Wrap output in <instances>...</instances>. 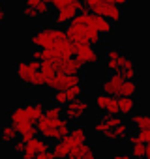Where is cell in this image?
Returning <instances> with one entry per match:
<instances>
[{
  "label": "cell",
  "mask_w": 150,
  "mask_h": 159,
  "mask_svg": "<svg viewBox=\"0 0 150 159\" xmlns=\"http://www.w3.org/2000/svg\"><path fill=\"white\" fill-rule=\"evenodd\" d=\"M66 26H68V30H64V32H66V38H68L71 43H90V45H98V43H101V39H103V36H101L98 30H94L92 26H88V25L77 21L75 17H73V21H71L69 25H66Z\"/></svg>",
  "instance_id": "1"
},
{
  "label": "cell",
  "mask_w": 150,
  "mask_h": 159,
  "mask_svg": "<svg viewBox=\"0 0 150 159\" xmlns=\"http://www.w3.org/2000/svg\"><path fill=\"white\" fill-rule=\"evenodd\" d=\"M62 39H66V32L60 26H47V28H40L32 36V45L40 49H51L54 43Z\"/></svg>",
  "instance_id": "2"
},
{
  "label": "cell",
  "mask_w": 150,
  "mask_h": 159,
  "mask_svg": "<svg viewBox=\"0 0 150 159\" xmlns=\"http://www.w3.org/2000/svg\"><path fill=\"white\" fill-rule=\"evenodd\" d=\"M83 84V77L79 73H75V75H62V73H54V77L51 79V81L45 84L47 88L58 92V90H68L71 86H79Z\"/></svg>",
  "instance_id": "3"
},
{
  "label": "cell",
  "mask_w": 150,
  "mask_h": 159,
  "mask_svg": "<svg viewBox=\"0 0 150 159\" xmlns=\"http://www.w3.org/2000/svg\"><path fill=\"white\" fill-rule=\"evenodd\" d=\"M88 109H90L88 101L83 99V98H79V99H73V101L66 103V105L62 107V114H64L66 120H69V122H79V120L88 112Z\"/></svg>",
  "instance_id": "4"
},
{
  "label": "cell",
  "mask_w": 150,
  "mask_h": 159,
  "mask_svg": "<svg viewBox=\"0 0 150 159\" xmlns=\"http://www.w3.org/2000/svg\"><path fill=\"white\" fill-rule=\"evenodd\" d=\"M90 13H94V15H101L103 19H107V21L113 23V25H118V23L124 19V11H122V8H118V6H115V4H107V2H100L96 8L90 10Z\"/></svg>",
  "instance_id": "5"
},
{
  "label": "cell",
  "mask_w": 150,
  "mask_h": 159,
  "mask_svg": "<svg viewBox=\"0 0 150 159\" xmlns=\"http://www.w3.org/2000/svg\"><path fill=\"white\" fill-rule=\"evenodd\" d=\"M83 4V0H71V2L60 10H56V15H54V26H66L73 21V17L79 13V8Z\"/></svg>",
  "instance_id": "6"
},
{
  "label": "cell",
  "mask_w": 150,
  "mask_h": 159,
  "mask_svg": "<svg viewBox=\"0 0 150 159\" xmlns=\"http://www.w3.org/2000/svg\"><path fill=\"white\" fill-rule=\"evenodd\" d=\"M36 71H40V60L17 62V66H15V75L19 77V81H21V83H25L26 86H30L32 77L36 75Z\"/></svg>",
  "instance_id": "7"
},
{
  "label": "cell",
  "mask_w": 150,
  "mask_h": 159,
  "mask_svg": "<svg viewBox=\"0 0 150 159\" xmlns=\"http://www.w3.org/2000/svg\"><path fill=\"white\" fill-rule=\"evenodd\" d=\"M54 66V71L56 73H62V75H75V73H81V69L85 67V64L79 60V58H60L56 62H53Z\"/></svg>",
  "instance_id": "8"
},
{
  "label": "cell",
  "mask_w": 150,
  "mask_h": 159,
  "mask_svg": "<svg viewBox=\"0 0 150 159\" xmlns=\"http://www.w3.org/2000/svg\"><path fill=\"white\" fill-rule=\"evenodd\" d=\"M75 58H79L85 66L87 64H98L101 60L100 52L90 43H75Z\"/></svg>",
  "instance_id": "9"
},
{
  "label": "cell",
  "mask_w": 150,
  "mask_h": 159,
  "mask_svg": "<svg viewBox=\"0 0 150 159\" xmlns=\"http://www.w3.org/2000/svg\"><path fill=\"white\" fill-rule=\"evenodd\" d=\"M94 107L100 111V112H105V114H113L116 116L118 114V103H116V98H111L107 94H96L94 98Z\"/></svg>",
  "instance_id": "10"
},
{
  "label": "cell",
  "mask_w": 150,
  "mask_h": 159,
  "mask_svg": "<svg viewBox=\"0 0 150 159\" xmlns=\"http://www.w3.org/2000/svg\"><path fill=\"white\" fill-rule=\"evenodd\" d=\"M124 83V79L116 73H111L103 79V83H101V94H107L111 98H118V92H120V86Z\"/></svg>",
  "instance_id": "11"
},
{
  "label": "cell",
  "mask_w": 150,
  "mask_h": 159,
  "mask_svg": "<svg viewBox=\"0 0 150 159\" xmlns=\"http://www.w3.org/2000/svg\"><path fill=\"white\" fill-rule=\"evenodd\" d=\"M116 75H120L124 81H137V77H139V67H137L135 60H133L131 56H126V58L120 62Z\"/></svg>",
  "instance_id": "12"
},
{
  "label": "cell",
  "mask_w": 150,
  "mask_h": 159,
  "mask_svg": "<svg viewBox=\"0 0 150 159\" xmlns=\"http://www.w3.org/2000/svg\"><path fill=\"white\" fill-rule=\"evenodd\" d=\"M47 150H49L47 140H45V139H40V137H34V139H30V140L26 142L25 152H23L21 155H23V159H34L38 153L47 152Z\"/></svg>",
  "instance_id": "13"
},
{
  "label": "cell",
  "mask_w": 150,
  "mask_h": 159,
  "mask_svg": "<svg viewBox=\"0 0 150 159\" xmlns=\"http://www.w3.org/2000/svg\"><path fill=\"white\" fill-rule=\"evenodd\" d=\"M131 133V127H129V124L128 122H120L116 127H113V129H107L101 137L105 139V140H109V142H122V140H126V137Z\"/></svg>",
  "instance_id": "14"
},
{
  "label": "cell",
  "mask_w": 150,
  "mask_h": 159,
  "mask_svg": "<svg viewBox=\"0 0 150 159\" xmlns=\"http://www.w3.org/2000/svg\"><path fill=\"white\" fill-rule=\"evenodd\" d=\"M66 159H96V152L88 142H83V144L73 146Z\"/></svg>",
  "instance_id": "15"
},
{
  "label": "cell",
  "mask_w": 150,
  "mask_h": 159,
  "mask_svg": "<svg viewBox=\"0 0 150 159\" xmlns=\"http://www.w3.org/2000/svg\"><path fill=\"white\" fill-rule=\"evenodd\" d=\"M25 107V112H26V116H28V122H36L38 118H41L43 116V103L41 101H28V103H25L23 105Z\"/></svg>",
  "instance_id": "16"
},
{
  "label": "cell",
  "mask_w": 150,
  "mask_h": 159,
  "mask_svg": "<svg viewBox=\"0 0 150 159\" xmlns=\"http://www.w3.org/2000/svg\"><path fill=\"white\" fill-rule=\"evenodd\" d=\"M116 103H118V114H122V116H131L137 107L135 98H126V96L116 98Z\"/></svg>",
  "instance_id": "17"
},
{
  "label": "cell",
  "mask_w": 150,
  "mask_h": 159,
  "mask_svg": "<svg viewBox=\"0 0 150 159\" xmlns=\"http://www.w3.org/2000/svg\"><path fill=\"white\" fill-rule=\"evenodd\" d=\"M87 135H88L87 127H83V125H75V127L69 129V133L66 135V139H68L73 146H77V144L87 142Z\"/></svg>",
  "instance_id": "18"
},
{
  "label": "cell",
  "mask_w": 150,
  "mask_h": 159,
  "mask_svg": "<svg viewBox=\"0 0 150 159\" xmlns=\"http://www.w3.org/2000/svg\"><path fill=\"white\" fill-rule=\"evenodd\" d=\"M71 148H73V146H71V142L64 137L62 140H56V142H54V146H53V152H51V153H53V157H54V159H66Z\"/></svg>",
  "instance_id": "19"
},
{
  "label": "cell",
  "mask_w": 150,
  "mask_h": 159,
  "mask_svg": "<svg viewBox=\"0 0 150 159\" xmlns=\"http://www.w3.org/2000/svg\"><path fill=\"white\" fill-rule=\"evenodd\" d=\"M8 120H10V124H12L13 127H17V125H21V124L28 122V116H26V112H25V107H23V105H21V107H15V109L8 114Z\"/></svg>",
  "instance_id": "20"
},
{
  "label": "cell",
  "mask_w": 150,
  "mask_h": 159,
  "mask_svg": "<svg viewBox=\"0 0 150 159\" xmlns=\"http://www.w3.org/2000/svg\"><path fill=\"white\" fill-rule=\"evenodd\" d=\"M17 137H19V133L15 131V127H13L12 124H6V125L0 127V142L10 144V142L17 140Z\"/></svg>",
  "instance_id": "21"
},
{
  "label": "cell",
  "mask_w": 150,
  "mask_h": 159,
  "mask_svg": "<svg viewBox=\"0 0 150 159\" xmlns=\"http://www.w3.org/2000/svg\"><path fill=\"white\" fill-rule=\"evenodd\" d=\"M137 94H139V83H137V81H124V83H122V86H120L118 98H120V96L135 98Z\"/></svg>",
  "instance_id": "22"
},
{
  "label": "cell",
  "mask_w": 150,
  "mask_h": 159,
  "mask_svg": "<svg viewBox=\"0 0 150 159\" xmlns=\"http://www.w3.org/2000/svg\"><path fill=\"white\" fill-rule=\"evenodd\" d=\"M131 157H141V159H148L150 157V146L146 142H133L131 144Z\"/></svg>",
  "instance_id": "23"
},
{
  "label": "cell",
  "mask_w": 150,
  "mask_h": 159,
  "mask_svg": "<svg viewBox=\"0 0 150 159\" xmlns=\"http://www.w3.org/2000/svg\"><path fill=\"white\" fill-rule=\"evenodd\" d=\"M40 73H41V77H43V81H45V84L51 81V79L54 77V66H53V62H40Z\"/></svg>",
  "instance_id": "24"
},
{
  "label": "cell",
  "mask_w": 150,
  "mask_h": 159,
  "mask_svg": "<svg viewBox=\"0 0 150 159\" xmlns=\"http://www.w3.org/2000/svg\"><path fill=\"white\" fill-rule=\"evenodd\" d=\"M126 56H128V54H124V52H122V49H118V47H109V49L105 51V58H107V60L116 62L118 66H120V62H122Z\"/></svg>",
  "instance_id": "25"
},
{
  "label": "cell",
  "mask_w": 150,
  "mask_h": 159,
  "mask_svg": "<svg viewBox=\"0 0 150 159\" xmlns=\"http://www.w3.org/2000/svg\"><path fill=\"white\" fill-rule=\"evenodd\" d=\"M131 122L137 129H150V116L148 114H133Z\"/></svg>",
  "instance_id": "26"
},
{
  "label": "cell",
  "mask_w": 150,
  "mask_h": 159,
  "mask_svg": "<svg viewBox=\"0 0 150 159\" xmlns=\"http://www.w3.org/2000/svg\"><path fill=\"white\" fill-rule=\"evenodd\" d=\"M64 94H66V99H68V103H69V101H73V99H79V98H83V94H85V88H83V84H79V86H71V88L64 90Z\"/></svg>",
  "instance_id": "27"
},
{
  "label": "cell",
  "mask_w": 150,
  "mask_h": 159,
  "mask_svg": "<svg viewBox=\"0 0 150 159\" xmlns=\"http://www.w3.org/2000/svg\"><path fill=\"white\" fill-rule=\"evenodd\" d=\"M43 116L49 118V120H58V118H62V107L53 103L47 109H43Z\"/></svg>",
  "instance_id": "28"
},
{
  "label": "cell",
  "mask_w": 150,
  "mask_h": 159,
  "mask_svg": "<svg viewBox=\"0 0 150 159\" xmlns=\"http://www.w3.org/2000/svg\"><path fill=\"white\" fill-rule=\"evenodd\" d=\"M103 120V124L109 127V129H113V127H116L120 122H122V118H120V114H116V116H113V114H107L105 118H101Z\"/></svg>",
  "instance_id": "29"
},
{
  "label": "cell",
  "mask_w": 150,
  "mask_h": 159,
  "mask_svg": "<svg viewBox=\"0 0 150 159\" xmlns=\"http://www.w3.org/2000/svg\"><path fill=\"white\" fill-rule=\"evenodd\" d=\"M36 11H38L40 17H49V15H51V6L45 2V0H41V2L36 6Z\"/></svg>",
  "instance_id": "30"
},
{
  "label": "cell",
  "mask_w": 150,
  "mask_h": 159,
  "mask_svg": "<svg viewBox=\"0 0 150 159\" xmlns=\"http://www.w3.org/2000/svg\"><path fill=\"white\" fill-rule=\"evenodd\" d=\"M53 103H54V105H60V107L68 103V99H66V94H64V90L53 92Z\"/></svg>",
  "instance_id": "31"
},
{
  "label": "cell",
  "mask_w": 150,
  "mask_h": 159,
  "mask_svg": "<svg viewBox=\"0 0 150 159\" xmlns=\"http://www.w3.org/2000/svg\"><path fill=\"white\" fill-rule=\"evenodd\" d=\"M45 2L51 6V10H60V8H64V6H68L71 0H45Z\"/></svg>",
  "instance_id": "32"
},
{
  "label": "cell",
  "mask_w": 150,
  "mask_h": 159,
  "mask_svg": "<svg viewBox=\"0 0 150 159\" xmlns=\"http://www.w3.org/2000/svg\"><path fill=\"white\" fill-rule=\"evenodd\" d=\"M23 15H25L26 19H38V17H40V15H38V11H36V8H28V6H25Z\"/></svg>",
  "instance_id": "33"
},
{
  "label": "cell",
  "mask_w": 150,
  "mask_h": 159,
  "mask_svg": "<svg viewBox=\"0 0 150 159\" xmlns=\"http://www.w3.org/2000/svg\"><path fill=\"white\" fill-rule=\"evenodd\" d=\"M107 129H109V127L103 124V120H100V122H96V124H94V133H96V135H100V137H101Z\"/></svg>",
  "instance_id": "34"
},
{
  "label": "cell",
  "mask_w": 150,
  "mask_h": 159,
  "mask_svg": "<svg viewBox=\"0 0 150 159\" xmlns=\"http://www.w3.org/2000/svg\"><path fill=\"white\" fill-rule=\"evenodd\" d=\"M13 142H15V144H13V150H15L17 153H23V152H25L26 142H25V140H21V139H19V140H13Z\"/></svg>",
  "instance_id": "35"
},
{
  "label": "cell",
  "mask_w": 150,
  "mask_h": 159,
  "mask_svg": "<svg viewBox=\"0 0 150 159\" xmlns=\"http://www.w3.org/2000/svg\"><path fill=\"white\" fill-rule=\"evenodd\" d=\"M34 159H54V157H53V153L47 150V152H41V153H38Z\"/></svg>",
  "instance_id": "36"
},
{
  "label": "cell",
  "mask_w": 150,
  "mask_h": 159,
  "mask_svg": "<svg viewBox=\"0 0 150 159\" xmlns=\"http://www.w3.org/2000/svg\"><path fill=\"white\" fill-rule=\"evenodd\" d=\"M6 19H8V13H6V8L0 4V25H4L6 23Z\"/></svg>",
  "instance_id": "37"
},
{
  "label": "cell",
  "mask_w": 150,
  "mask_h": 159,
  "mask_svg": "<svg viewBox=\"0 0 150 159\" xmlns=\"http://www.w3.org/2000/svg\"><path fill=\"white\" fill-rule=\"evenodd\" d=\"M83 2L87 4V8H88V10H92V8H96V6L101 2V0H83Z\"/></svg>",
  "instance_id": "38"
},
{
  "label": "cell",
  "mask_w": 150,
  "mask_h": 159,
  "mask_svg": "<svg viewBox=\"0 0 150 159\" xmlns=\"http://www.w3.org/2000/svg\"><path fill=\"white\" fill-rule=\"evenodd\" d=\"M113 4L118 6V8H124V6H129L131 4V0H113Z\"/></svg>",
  "instance_id": "39"
},
{
  "label": "cell",
  "mask_w": 150,
  "mask_h": 159,
  "mask_svg": "<svg viewBox=\"0 0 150 159\" xmlns=\"http://www.w3.org/2000/svg\"><path fill=\"white\" fill-rule=\"evenodd\" d=\"M41 58V49L40 47H34V51H32V60H40Z\"/></svg>",
  "instance_id": "40"
},
{
  "label": "cell",
  "mask_w": 150,
  "mask_h": 159,
  "mask_svg": "<svg viewBox=\"0 0 150 159\" xmlns=\"http://www.w3.org/2000/svg\"><path fill=\"white\" fill-rule=\"evenodd\" d=\"M40 2H41V0H25V6H28V8H36Z\"/></svg>",
  "instance_id": "41"
},
{
  "label": "cell",
  "mask_w": 150,
  "mask_h": 159,
  "mask_svg": "<svg viewBox=\"0 0 150 159\" xmlns=\"http://www.w3.org/2000/svg\"><path fill=\"white\" fill-rule=\"evenodd\" d=\"M113 159H131V155L129 153H116Z\"/></svg>",
  "instance_id": "42"
},
{
  "label": "cell",
  "mask_w": 150,
  "mask_h": 159,
  "mask_svg": "<svg viewBox=\"0 0 150 159\" xmlns=\"http://www.w3.org/2000/svg\"><path fill=\"white\" fill-rule=\"evenodd\" d=\"M2 2H4V0H0V4H2Z\"/></svg>",
  "instance_id": "43"
}]
</instances>
